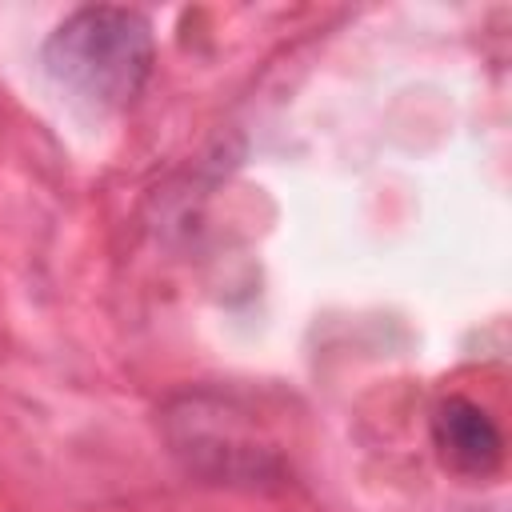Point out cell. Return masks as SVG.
Returning a JSON list of instances; mask_svg holds the SVG:
<instances>
[{"mask_svg":"<svg viewBox=\"0 0 512 512\" xmlns=\"http://www.w3.org/2000/svg\"><path fill=\"white\" fill-rule=\"evenodd\" d=\"M44 64L76 104L116 112L140 92L152 68L148 20L128 8H80L44 44Z\"/></svg>","mask_w":512,"mask_h":512,"instance_id":"6da1fadb","label":"cell"},{"mask_svg":"<svg viewBox=\"0 0 512 512\" xmlns=\"http://www.w3.org/2000/svg\"><path fill=\"white\" fill-rule=\"evenodd\" d=\"M432 436H436V448L444 456V464L452 472H464V476H492L500 468V456H504V440H500V428L492 424V416L472 404V400H444L436 408V420H432Z\"/></svg>","mask_w":512,"mask_h":512,"instance_id":"7a4b0ae2","label":"cell"}]
</instances>
